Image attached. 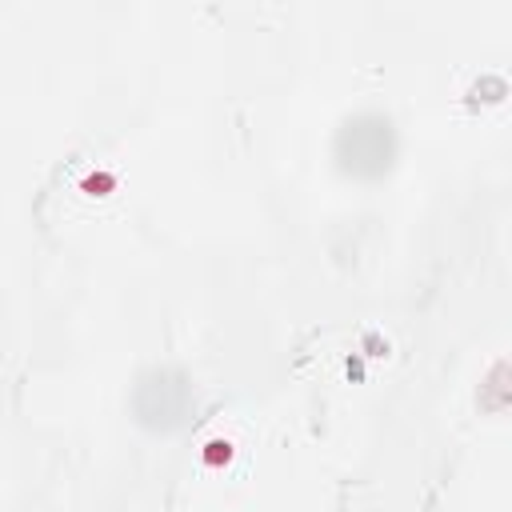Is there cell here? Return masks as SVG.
<instances>
[{
  "instance_id": "6da1fadb",
  "label": "cell",
  "mask_w": 512,
  "mask_h": 512,
  "mask_svg": "<svg viewBox=\"0 0 512 512\" xmlns=\"http://www.w3.org/2000/svg\"><path fill=\"white\" fill-rule=\"evenodd\" d=\"M392 128L384 116H352L344 128H340V140H336V156L348 172L356 176H380L388 164H392Z\"/></svg>"
},
{
  "instance_id": "7a4b0ae2",
  "label": "cell",
  "mask_w": 512,
  "mask_h": 512,
  "mask_svg": "<svg viewBox=\"0 0 512 512\" xmlns=\"http://www.w3.org/2000/svg\"><path fill=\"white\" fill-rule=\"evenodd\" d=\"M184 400H188L184 380L172 376V372H156V376H148V380L140 384V392H136V412H140L148 424H172V420H180Z\"/></svg>"
}]
</instances>
